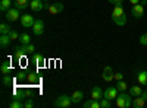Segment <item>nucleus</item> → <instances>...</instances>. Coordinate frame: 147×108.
<instances>
[{
  "instance_id": "nucleus-1",
  "label": "nucleus",
  "mask_w": 147,
  "mask_h": 108,
  "mask_svg": "<svg viewBox=\"0 0 147 108\" xmlns=\"http://www.w3.org/2000/svg\"><path fill=\"white\" fill-rule=\"evenodd\" d=\"M112 21H113L115 25H118V27L127 25V15H125L124 7H122V6H115V9L112 12Z\"/></svg>"
},
{
  "instance_id": "nucleus-2",
  "label": "nucleus",
  "mask_w": 147,
  "mask_h": 108,
  "mask_svg": "<svg viewBox=\"0 0 147 108\" xmlns=\"http://www.w3.org/2000/svg\"><path fill=\"white\" fill-rule=\"evenodd\" d=\"M132 95L131 93H127V92H121L118 93V97L115 99V105L118 108H129L132 107Z\"/></svg>"
},
{
  "instance_id": "nucleus-3",
  "label": "nucleus",
  "mask_w": 147,
  "mask_h": 108,
  "mask_svg": "<svg viewBox=\"0 0 147 108\" xmlns=\"http://www.w3.org/2000/svg\"><path fill=\"white\" fill-rule=\"evenodd\" d=\"M74 102H72L71 97H68V95H60V97H57L56 101H55V107L56 108H68Z\"/></svg>"
},
{
  "instance_id": "nucleus-4",
  "label": "nucleus",
  "mask_w": 147,
  "mask_h": 108,
  "mask_svg": "<svg viewBox=\"0 0 147 108\" xmlns=\"http://www.w3.org/2000/svg\"><path fill=\"white\" fill-rule=\"evenodd\" d=\"M19 16H21L19 9H16V7H10L7 12H5V18H6V21H9V22H15V21H18Z\"/></svg>"
},
{
  "instance_id": "nucleus-5",
  "label": "nucleus",
  "mask_w": 147,
  "mask_h": 108,
  "mask_svg": "<svg viewBox=\"0 0 147 108\" xmlns=\"http://www.w3.org/2000/svg\"><path fill=\"white\" fill-rule=\"evenodd\" d=\"M32 34L37 35V37H40V35L44 34V22L41 19H35L34 25H32Z\"/></svg>"
},
{
  "instance_id": "nucleus-6",
  "label": "nucleus",
  "mask_w": 147,
  "mask_h": 108,
  "mask_svg": "<svg viewBox=\"0 0 147 108\" xmlns=\"http://www.w3.org/2000/svg\"><path fill=\"white\" fill-rule=\"evenodd\" d=\"M118 89H116V86L113 88V86H110V88H106L105 91H103V97L105 98H107V99H110V101H113V99H116V97H118Z\"/></svg>"
},
{
  "instance_id": "nucleus-7",
  "label": "nucleus",
  "mask_w": 147,
  "mask_h": 108,
  "mask_svg": "<svg viewBox=\"0 0 147 108\" xmlns=\"http://www.w3.org/2000/svg\"><path fill=\"white\" fill-rule=\"evenodd\" d=\"M131 13H132V16L136 18V19L143 18V15H144V5H141V3L134 5L132 9H131Z\"/></svg>"
},
{
  "instance_id": "nucleus-8",
  "label": "nucleus",
  "mask_w": 147,
  "mask_h": 108,
  "mask_svg": "<svg viewBox=\"0 0 147 108\" xmlns=\"http://www.w3.org/2000/svg\"><path fill=\"white\" fill-rule=\"evenodd\" d=\"M47 10H49V13H50V15H57V13H60V12L63 10V3L56 2L53 5H49L47 6Z\"/></svg>"
},
{
  "instance_id": "nucleus-9",
  "label": "nucleus",
  "mask_w": 147,
  "mask_h": 108,
  "mask_svg": "<svg viewBox=\"0 0 147 108\" xmlns=\"http://www.w3.org/2000/svg\"><path fill=\"white\" fill-rule=\"evenodd\" d=\"M34 22H35V19H34L31 15H22V16H21V25H22L24 28H32Z\"/></svg>"
},
{
  "instance_id": "nucleus-10",
  "label": "nucleus",
  "mask_w": 147,
  "mask_h": 108,
  "mask_svg": "<svg viewBox=\"0 0 147 108\" xmlns=\"http://www.w3.org/2000/svg\"><path fill=\"white\" fill-rule=\"evenodd\" d=\"M102 78H103L105 82H112V80L115 79V73H113L112 67H110V66L105 67V69H103V73H102Z\"/></svg>"
},
{
  "instance_id": "nucleus-11",
  "label": "nucleus",
  "mask_w": 147,
  "mask_h": 108,
  "mask_svg": "<svg viewBox=\"0 0 147 108\" xmlns=\"http://www.w3.org/2000/svg\"><path fill=\"white\" fill-rule=\"evenodd\" d=\"M30 7L34 10V12H40L46 7L44 5V0H32V2H30Z\"/></svg>"
},
{
  "instance_id": "nucleus-12",
  "label": "nucleus",
  "mask_w": 147,
  "mask_h": 108,
  "mask_svg": "<svg viewBox=\"0 0 147 108\" xmlns=\"http://www.w3.org/2000/svg\"><path fill=\"white\" fill-rule=\"evenodd\" d=\"M103 98V91L100 86H93L91 89V99H96V101H100Z\"/></svg>"
},
{
  "instance_id": "nucleus-13",
  "label": "nucleus",
  "mask_w": 147,
  "mask_h": 108,
  "mask_svg": "<svg viewBox=\"0 0 147 108\" xmlns=\"http://www.w3.org/2000/svg\"><path fill=\"white\" fill-rule=\"evenodd\" d=\"M31 60H32V63L37 64V66H43V64L46 63L44 56H41V54H38V53H34L32 57H31Z\"/></svg>"
},
{
  "instance_id": "nucleus-14",
  "label": "nucleus",
  "mask_w": 147,
  "mask_h": 108,
  "mask_svg": "<svg viewBox=\"0 0 147 108\" xmlns=\"http://www.w3.org/2000/svg\"><path fill=\"white\" fill-rule=\"evenodd\" d=\"M137 80L141 86H147V70H141L137 73Z\"/></svg>"
},
{
  "instance_id": "nucleus-15",
  "label": "nucleus",
  "mask_w": 147,
  "mask_h": 108,
  "mask_svg": "<svg viewBox=\"0 0 147 108\" xmlns=\"http://www.w3.org/2000/svg\"><path fill=\"white\" fill-rule=\"evenodd\" d=\"M28 53H27V47L25 45H21V47H16V50H15V57L18 58V60H21V58H24Z\"/></svg>"
},
{
  "instance_id": "nucleus-16",
  "label": "nucleus",
  "mask_w": 147,
  "mask_h": 108,
  "mask_svg": "<svg viewBox=\"0 0 147 108\" xmlns=\"http://www.w3.org/2000/svg\"><path fill=\"white\" fill-rule=\"evenodd\" d=\"M146 102H147V99H144L141 95H140V97H136V98H134V101H132V107H134V108H141V107L146 105Z\"/></svg>"
},
{
  "instance_id": "nucleus-17",
  "label": "nucleus",
  "mask_w": 147,
  "mask_h": 108,
  "mask_svg": "<svg viewBox=\"0 0 147 108\" xmlns=\"http://www.w3.org/2000/svg\"><path fill=\"white\" fill-rule=\"evenodd\" d=\"M82 98H84V93L81 91H75V92L71 95V99H72L74 104H80L82 101Z\"/></svg>"
},
{
  "instance_id": "nucleus-18",
  "label": "nucleus",
  "mask_w": 147,
  "mask_h": 108,
  "mask_svg": "<svg viewBox=\"0 0 147 108\" xmlns=\"http://www.w3.org/2000/svg\"><path fill=\"white\" fill-rule=\"evenodd\" d=\"M30 6V0H15V7L19 10H24Z\"/></svg>"
},
{
  "instance_id": "nucleus-19",
  "label": "nucleus",
  "mask_w": 147,
  "mask_h": 108,
  "mask_svg": "<svg viewBox=\"0 0 147 108\" xmlns=\"http://www.w3.org/2000/svg\"><path fill=\"white\" fill-rule=\"evenodd\" d=\"M10 37L9 35H2V37H0V47H2V48H6V47H9V44H10Z\"/></svg>"
},
{
  "instance_id": "nucleus-20",
  "label": "nucleus",
  "mask_w": 147,
  "mask_h": 108,
  "mask_svg": "<svg viewBox=\"0 0 147 108\" xmlns=\"http://www.w3.org/2000/svg\"><path fill=\"white\" fill-rule=\"evenodd\" d=\"M12 7V0H2L0 2V10L2 12H7Z\"/></svg>"
},
{
  "instance_id": "nucleus-21",
  "label": "nucleus",
  "mask_w": 147,
  "mask_h": 108,
  "mask_svg": "<svg viewBox=\"0 0 147 108\" xmlns=\"http://www.w3.org/2000/svg\"><path fill=\"white\" fill-rule=\"evenodd\" d=\"M0 72H2L3 75H9V72H10V63H9V60H6V62L2 63V66H0Z\"/></svg>"
},
{
  "instance_id": "nucleus-22",
  "label": "nucleus",
  "mask_w": 147,
  "mask_h": 108,
  "mask_svg": "<svg viewBox=\"0 0 147 108\" xmlns=\"http://www.w3.org/2000/svg\"><path fill=\"white\" fill-rule=\"evenodd\" d=\"M129 93L132 95L134 98H136V97H140V95L143 93V89L140 86H131L129 88Z\"/></svg>"
},
{
  "instance_id": "nucleus-23",
  "label": "nucleus",
  "mask_w": 147,
  "mask_h": 108,
  "mask_svg": "<svg viewBox=\"0 0 147 108\" xmlns=\"http://www.w3.org/2000/svg\"><path fill=\"white\" fill-rule=\"evenodd\" d=\"M19 41H21L22 45H28L31 42V37H30L28 34H21L19 35Z\"/></svg>"
},
{
  "instance_id": "nucleus-24",
  "label": "nucleus",
  "mask_w": 147,
  "mask_h": 108,
  "mask_svg": "<svg viewBox=\"0 0 147 108\" xmlns=\"http://www.w3.org/2000/svg\"><path fill=\"white\" fill-rule=\"evenodd\" d=\"M9 107L10 108H25V102H22L21 99H12Z\"/></svg>"
},
{
  "instance_id": "nucleus-25",
  "label": "nucleus",
  "mask_w": 147,
  "mask_h": 108,
  "mask_svg": "<svg viewBox=\"0 0 147 108\" xmlns=\"http://www.w3.org/2000/svg\"><path fill=\"white\" fill-rule=\"evenodd\" d=\"M127 88H128L127 82H124V80H118V82H116V89H118L119 92H125Z\"/></svg>"
},
{
  "instance_id": "nucleus-26",
  "label": "nucleus",
  "mask_w": 147,
  "mask_h": 108,
  "mask_svg": "<svg viewBox=\"0 0 147 108\" xmlns=\"http://www.w3.org/2000/svg\"><path fill=\"white\" fill-rule=\"evenodd\" d=\"M27 79H28L30 83H37L38 82V76H37L35 72H30V73L27 75Z\"/></svg>"
},
{
  "instance_id": "nucleus-27",
  "label": "nucleus",
  "mask_w": 147,
  "mask_h": 108,
  "mask_svg": "<svg viewBox=\"0 0 147 108\" xmlns=\"http://www.w3.org/2000/svg\"><path fill=\"white\" fill-rule=\"evenodd\" d=\"M10 31L12 29H10V27L7 25V23H2V25H0V34L2 35H9Z\"/></svg>"
},
{
  "instance_id": "nucleus-28",
  "label": "nucleus",
  "mask_w": 147,
  "mask_h": 108,
  "mask_svg": "<svg viewBox=\"0 0 147 108\" xmlns=\"http://www.w3.org/2000/svg\"><path fill=\"white\" fill-rule=\"evenodd\" d=\"M2 82H3V85H5V86H10L12 83H13V79H12L9 75H3V78H2Z\"/></svg>"
},
{
  "instance_id": "nucleus-29",
  "label": "nucleus",
  "mask_w": 147,
  "mask_h": 108,
  "mask_svg": "<svg viewBox=\"0 0 147 108\" xmlns=\"http://www.w3.org/2000/svg\"><path fill=\"white\" fill-rule=\"evenodd\" d=\"M100 107L102 108H110V107H112V102H110V99H107V98H102L100 99Z\"/></svg>"
},
{
  "instance_id": "nucleus-30",
  "label": "nucleus",
  "mask_w": 147,
  "mask_h": 108,
  "mask_svg": "<svg viewBox=\"0 0 147 108\" xmlns=\"http://www.w3.org/2000/svg\"><path fill=\"white\" fill-rule=\"evenodd\" d=\"M138 42H140L141 45H147V34H141V35H140Z\"/></svg>"
},
{
  "instance_id": "nucleus-31",
  "label": "nucleus",
  "mask_w": 147,
  "mask_h": 108,
  "mask_svg": "<svg viewBox=\"0 0 147 108\" xmlns=\"http://www.w3.org/2000/svg\"><path fill=\"white\" fill-rule=\"evenodd\" d=\"M9 37H10V40H19V34H18L15 29H12V31L9 32Z\"/></svg>"
},
{
  "instance_id": "nucleus-32",
  "label": "nucleus",
  "mask_w": 147,
  "mask_h": 108,
  "mask_svg": "<svg viewBox=\"0 0 147 108\" xmlns=\"http://www.w3.org/2000/svg\"><path fill=\"white\" fill-rule=\"evenodd\" d=\"M124 2H125V0H109V3L113 5V6H122Z\"/></svg>"
},
{
  "instance_id": "nucleus-33",
  "label": "nucleus",
  "mask_w": 147,
  "mask_h": 108,
  "mask_svg": "<svg viewBox=\"0 0 147 108\" xmlns=\"http://www.w3.org/2000/svg\"><path fill=\"white\" fill-rule=\"evenodd\" d=\"M25 47H27V53H28V54H34V51H35V47H34L31 42H30L28 45H25Z\"/></svg>"
},
{
  "instance_id": "nucleus-34",
  "label": "nucleus",
  "mask_w": 147,
  "mask_h": 108,
  "mask_svg": "<svg viewBox=\"0 0 147 108\" xmlns=\"http://www.w3.org/2000/svg\"><path fill=\"white\" fill-rule=\"evenodd\" d=\"M34 107V101L31 99V98H27V101H25V108H32Z\"/></svg>"
},
{
  "instance_id": "nucleus-35",
  "label": "nucleus",
  "mask_w": 147,
  "mask_h": 108,
  "mask_svg": "<svg viewBox=\"0 0 147 108\" xmlns=\"http://www.w3.org/2000/svg\"><path fill=\"white\" fill-rule=\"evenodd\" d=\"M25 75H27L25 72H19V73L16 75V79H18V80H22V79H25V78H27Z\"/></svg>"
},
{
  "instance_id": "nucleus-36",
  "label": "nucleus",
  "mask_w": 147,
  "mask_h": 108,
  "mask_svg": "<svg viewBox=\"0 0 147 108\" xmlns=\"http://www.w3.org/2000/svg\"><path fill=\"white\" fill-rule=\"evenodd\" d=\"M91 105H93V99H90V101H87V102H84V104H82L84 108H91Z\"/></svg>"
},
{
  "instance_id": "nucleus-37",
  "label": "nucleus",
  "mask_w": 147,
  "mask_h": 108,
  "mask_svg": "<svg viewBox=\"0 0 147 108\" xmlns=\"http://www.w3.org/2000/svg\"><path fill=\"white\" fill-rule=\"evenodd\" d=\"M122 78H124V75H122L121 72H118V73H115V80H122Z\"/></svg>"
},
{
  "instance_id": "nucleus-38",
  "label": "nucleus",
  "mask_w": 147,
  "mask_h": 108,
  "mask_svg": "<svg viewBox=\"0 0 147 108\" xmlns=\"http://www.w3.org/2000/svg\"><path fill=\"white\" fill-rule=\"evenodd\" d=\"M140 2H141V0H129V3H131L132 6H134V5H138Z\"/></svg>"
},
{
  "instance_id": "nucleus-39",
  "label": "nucleus",
  "mask_w": 147,
  "mask_h": 108,
  "mask_svg": "<svg viewBox=\"0 0 147 108\" xmlns=\"http://www.w3.org/2000/svg\"><path fill=\"white\" fill-rule=\"evenodd\" d=\"M141 97H143L144 99H147V91H143V93H141Z\"/></svg>"
},
{
  "instance_id": "nucleus-40",
  "label": "nucleus",
  "mask_w": 147,
  "mask_h": 108,
  "mask_svg": "<svg viewBox=\"0 0 147 108\" xmlns=\"http://www.w3.org/2000/svg\"><path fill=\"white\" fill-rule=\"evenodd\" d=\"M140 3H141V5H146V3H147V0H141Z\"/></svg>"
},
{
  "instance_id": "nucleus-41",
  "label": "nucleus",
  "mask_w": 147,
  "mask_h": 108,
  "mask_svg": "<svg viewBox=\"0 0 147 108\" xmlns=\"http://www.w3.org/2000/svg\"><path fill=\"white\" fill-rule=\"evenodd\" d=\"M30 2H32V0H30Z\"/></svg>"
},
{
  "instance_id": "nucleus-42",
  "label": "nucleus",
  "mask_w": 147,
  "mask_h": 108,
  "mask_svg": "<svg viewBox=\"0 0 147 108\" xmlns=\"http://www.w3.org/2000/svg\"><path fill=\"white\" fill-rule=\"evenodd\" d=\"M44 2H47V0H44Z\"/></svg>"
}]
</instances>
